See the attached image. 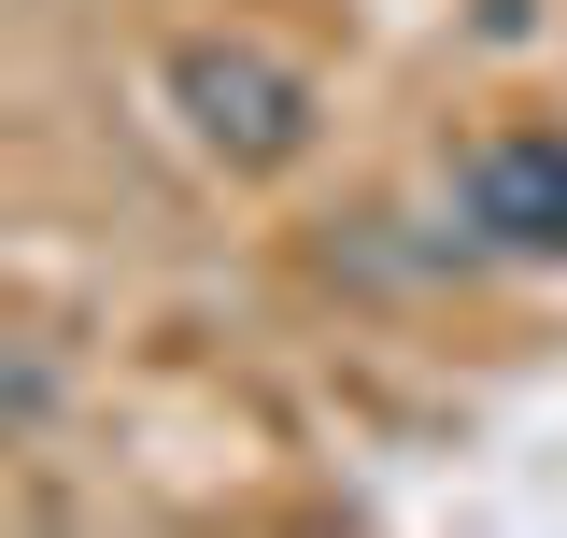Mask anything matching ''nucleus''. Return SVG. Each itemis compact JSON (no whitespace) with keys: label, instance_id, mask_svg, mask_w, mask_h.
<instances>
[{"label":"nucleus","instance_id":"obj_2","mask_svg":"<svg viewBox=\"0 0 567 538\" xmlns=\"http://www.w3.org/2000/svg\"><path fill=\"white\" fill-rule=\"evenodd\" d=\"M454 227L468 256L567 269V128H483L454 156Z\"/></svg>","mask_w":567,"mask_h":538},{"label":"nucleus","instance_id":"obj_1","mask_svg":"<svg viewBox=\"0 0 567 538\" xmlns=\"http://www.w3.org/2000/svg\"><path fill=\"white\" fill-rule=\"evenodd\" d=\"M171 114L213 170H298L312 156V71L241 43V29H185L171 43Z\"/></svg>","mask_w":567,"mask_h":538}]
</instances>
